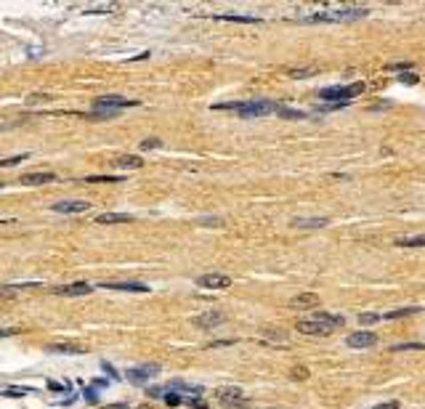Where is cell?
I'll return each instance as SVG.
<instances>
[{
  "label": "cell",
  "mask_w": 425,
  "mask_h": 409,
  "mask_svg": "<svg viewBox=\"0 0 425 409\" xmlns=\"http://www.w3.org/2000/svg\"><path fill=\"white\" fill-rule=\"evenodd\" d=\"M24 393H35V388H8L6 396H11V399H19V396H24Z\"/></svg>",
  "instance_id": "28"
},
{
  "label": "cell",
  "mask_w": 425,
  "mask_h": 409,
  "mask_svg": "<svg viewBox=\"0 0 425 409\" xmlns=\"http://www.w3.org/2000/svg\"><path fill=\"white\" fill-rule=\"evenodd\" d=\"M114 165H120V168H141V157L131 154V157H120L114 162Z\"/></svg>",
  "instance_id": "22"
},
{
  "label": "cell",
  "mask_w": 425,
  "mask_h": 409,
  "mask_svg": "<svg viewBox=\"0 0 425 409\" xmlns=\"http://www.w3.org/2000/svg\"><path fill=\"white\" fill-rule=\"evenodd\" d=\"M295 377L303 380V377H309V372H306V369H295Z\"/></svg>",
  "instance_id": "35"
},
{
  "label": "cell",
  "mask_w": 425,
  "mask_h": 409,
  "mask_svg": "<svg viewBox=\"0 0 425 409\" xmlns=\"http://www.w3.org/2000/svg\"><path fill=\"white\" fill-rule=\"evenodd\" d=\"M393 351H425V343H396Z\"/></svg>",
  "instance_id": "26"
},
{
  "label": "cell",
  "mask_w": 425,
  "mask_h": 409,
  "mask_svg": "<svg viewBox=\"0 0 425 409\" xmlns=\"http://www.w3.org/2000/svg\"><path fill=\"white\" fill-rule=\"evenodd\" d=\"M128 221H133V215H128V213H101V215H96V224H128Z\"/></svg>",
  "instance_id": "16"
},
{
  "label": "cell",
  "mask_w": 425,
  "mask_h": 409,
  "mask_svg": "<svg viewBox=\"0 0 425 409\" xmlns=\"http://www.w3.org/2000/svg\"><path fill=\"white\" fill-rule=\"evenodd\" d=\"M197 285L205 287V290H226L231 285V276H226V274H202L197 279Z\"/></svg>",
  "instance_id": "6"
},
{
  "label": "cell",
  "mask_w": 425,
  "mask_h": 409,
  "mask_svg": "<svg viewBox=\"0 0 425 409\" xmlns=\"http://www.w3.org/2000/svg\"><path fill=\"white\" fill-rule=\"evenodd\" d=\"M29 154H21V157H8V160H3V168H11V165H16V162H21V160H27Z\"/></svg>",
  "instance_id": "32"
},
{
  "label": "cell",
  "mask_w": 425,
  "mask_h": 409,
  "mask_svg": "<svg viewBox=\"0 0 425 409\" xmlns=\"http://www.w3.org/2000/svg\"><path fill=\"white\" fill-rule=\"evenodd\" d=\"M165 388H168V385H165ZM165 404H168V406H178V404H186V399H181L175 391H168V396H165Z\"/></svg>",
  "instance_id": "25"
},
{
  "label": "cell",
  "mask_w": 425,
  "mask_h": 409,
  "mask_svg": "<svg viewBox=\"0 0 425 409\" xmlns=\"http://www.w3.org/2000/svg\"><path fill=\"white\" fill-rule=\"evenodd\" d=\"M372 409H399V401H388V404H377Z\"/></svg>",
  "instance_id": "33"
},
{
  "label": "cell",
  "mask_w": 425,
  "mask_h": 409,
  "mask_svg": "<svg viewBox=\"0 0 425 409\" xmlns=\"http://www.w3.org/2000/svg\"><path fill=\"white\" fill-rule=\"evenodd\" d=\"M88 183H117L120 178L117 175H90V178H85Z\"/></svg>",
  "instance_id": "24"
},
{
  "label": "cell",
  "mask_w": 425,
  "mask_h": 409,
  "mask_svg": "<svg viewBox=\"0 0 425 409\" xmlns=\"http://www.w3.org/2000/svg\"><path fill=\"white\" fill-rule=\"evenodd\" d=\"M221 322H223V313H218V311H207V313H202V317L194 319L197 327H216Z\"/></svg>",
  "instance_id": "17"
},
{
  "label": "cell",
  "mask_w": 425,
  "mask_h": 409,
  "mask_svg": "<svg viewBox=\"0 0 425 409\" xmlns=\"http://www.w3.org/2000/svg\"><path fill=\"white\" fill-rule=\"evenodd\" d=\"M399 247H425V234H417V237H401L396 239Z\"/></svg>",
  "instance_id": "19"
},
{
  "label": "cell",
  "mask_w": 425,
  "mask_h": 409,
  "mask_svg": "<svg viewBox=\"0 0 425 409\" xmlns=\"http://www.w3.org/2000/svg\"><path fill=\"white\" fill-rule=\"evenodd\" d=\"M56 178L53 173H24L21 175V183H27V186H40V183H51Z\"/></svg>",
  "instance_id": "13"
},
{
  "label": "cell",
  "mask_w": 425,
  "mask_h": 409,
  "mask_svg": "<svg viewBox=\"0 0 425 409\" xmlns=\"http://www.w3.org/2000/svg\"><path fill=\"white\" fill-rule=\"evenodd\" d=\"M104 290H117V292H149L146 285L141 282H104Z\"/></svg>",
  "instance_id": "10"
},
{
  "label": "cell",
  "mask_w": 425,
  "mask_h": 409,
  "mask_svg": "<svg viewBox=\"0 0 425 409\" xmlns=\"http://www.w3.org/2000/svg\"><path fill=\"white\" fill-rule=\"evenodd\" d=\"M48 351H53V354H82V348L72 343H53Z\"/></svg>",
  "instance_id": "21"
},
{
  "label": "cell",
  "mask_w": 425,
  "mask_h": 409,
  "mask_svg": "<svg viewBox=\"0 0 425 409\" xmlns=\"http://www.w3.org/2000/svg\"><path fill=\"white\" fill-rule=\"evenodd\" d=\"M101 369H104V372H106V375H109L112 380H120V377H123V375H117V372H114V367H112V364H106V361H101Z\"/></svg>",
  "instance_id": "29"
},
{
  "label": "cell",
  "mask_w": 425,
  "mask_h": 409,
  "mask_svg": "<svg viewBox=\"0 0 425 409\" xmlns=\"http://www.w3.org/2000/svg\"><path fill=\"white\" fill-rule=\"evenodd\" d=\"M157 372H160V364H144V367H133V369H128L125 375H128V380H131V383L144 385V383H149L151 377H155Z\"/></svg>",
  "instance_id": "5"
},
{
  "label": "cell",
  "mask_w": 425,
  "mask_h": 409,
  "mask_svg": "<svg viewBox=\"0 0 425 409\" xmlns=\"http://www.w3.org/2000/svg\"><path fill=\"white\" fill-rule=\"evenodd\" d=\"M298 332H306V335H329L332 327H327L316 319H306V322H298Z\"/></svg>",
  "instance_id": "8"
},
{
  "label": "cell",
  "mask_w": 425,
  "mask_h": 409,
  "mask_svg": "<svg viewBox=\"0 0 425 409\" xmlns=\"http://www.w3.org/2000/svg\"><path fill=\"white\" fill-rule=\"evenodd\" d=\"M58 295H67V298H72V295H88V292H93V287L88 282H77V285H64V287H56Z\"/></svg>",
  "instance_id": "11"
},
{
  "label": "cell",
  "mask_w": 425,
  "mask_h": 409,
  "mask_svg": "<svg viewBox=\"0 0 425 409\" xmlns=\"http://www.w3.org/2000/svg\"><path fill=\"white\" fill-rule=\"evenodd\" d=\"M370 11L367 8H338V11H319V14L306 16L303 21L309 24H338V21H356L364 19Z\"/></svg>",
  "instance_id": "2"
},
{
  "label": "cell",
  "mask_w": 425,
  "mask_h": 409,
  "mask_svg": "<svg viewBox=\"0 0 425 409\" xmlns=\"http://www.w3.org/2000/svg\"><path fill=\"white\" fill-rule=\"evenodd\" d=\"M212 109H231L237 112L239 117L250 120V117H263L271 112H279V104L266 101V99H253V101H229V104H216Z\"/></svg>",
  "instance_id": "1"
},
{
  "label": "cell",
  "mask_w": 425,
  "mask_h": 409,
  "mask_svg": "<svg viewBox=\"0 0 425 409\" xmlns=\"http://www.w3.org/2000/svg\"><path fill=\"white\" fill-rule=\"evenodd\" d=\"M157 146H160V138H146V141L141 144V149H144V151H149V149H157Z\"/></svg>",
  "instance_id": "30"
},
{
  "label": "cell",
  "mask_w": 425,
  "mask_h": 409,
  "mask_svg": "<svg viewBox=\"0 0 425 409\" xmlns=\"http://www.w3.org/2000/svg\"><path fill=\"white\" fill-rule=\"evenodd\" d=\"M218 21H239V24H261L258 16H242V14H218Z\"/></svg>",
  "instance_id": "18"
},
{
  "label": "cell",
  "mask_w": 425,
  "mask_h": 409,
  "mask_svg": "<svg viewBox=\"0 0 425 409\" xmlns=\"http://www.w3.org/2000/svg\"><path fill=\"white\" fill-rule=\"evenodd\" d=\"M277 114L287 117V120H303V117H306V112H300V109H287V107H279Z\"/></svg>",
  "instance_id": "23"
},
{
  "label": "cell",
  "mask_w": 425,
  "mask_h": 409,
  "mask_svg": "<svg viewBox=\"0 0 425 409\" xmlns=\"http://www.w3.org/2000/svg\"><path fill=\"white\" fill-rule=\"evenodd\" d=\"M314 319L316 322H322V324H327V327H343L346 324V317H338V313H327V311H316L314 313Z\"/></svg>",
  "instance_id": "14"
},
{
  "label": "cell",
  "mask_w": 425,
  "mask_h": 409,
  "mask_svg": "<svg viewBox=\"0 0 425 409\" xmlns=\"http://www.w3.org/2000/svg\"><path fill=\"white\" fill-rule=\"evenodd\" d=\"M128 107H138L136 99H123V96H104L93 101V112H120Z\"/></svg>",
  "instance_id": "4"
},
{
  "label": "cell",
  "mask_w": 425,
  "mask_h": 409,
  "mask_svg": "<svg viewBox=\"0 0 425 409\" xmlns=\"http://www.w3.org/2000/svg\"><path fill=\"white\" fill-rule=\"evenodd\" d=\"M85 396H88L90 401H99V396H96V391H93V388H88V391H85Z\"/></svg>",
  "instance_id": "34"
},
{
  "label": "cell",
  "mask_w": 425,
  "mask_h": 409,
  "mask_svg": "<svg viewBox=\"0 0 425 409\" xmlns=\"http://www.w3.org/2000/svg\"><path fill=\"white\" fill-rule=\"evenodd\" d=\"M364 90V83L361 80H356V83H351V85H329V88H322L319 90V99H324L329 104H351L353 96H359V93Z\"/></svg>",
  "instance_id": "3"
},
{
  "label": "cell",
  "mask_w": 425,
  "mask_h": 409,
  "mask_svg": "<svg viewBox=\"0 0 425 409\" xmlns=\"http://www.w3.org/2000/svg\"><path fill=\"white\" fill-rule=\"evenodd\" d=\"M401 83H409V85H415L417 83V75H412V72H401Z\"/></svg>",
  "instance_id": "31"
},
{
  "label": "cell",
  "mask_w": 425,
  "mask_h": 409,
  "mask_svg": "<svg viewBox=\"0 0 425 409\" xmlns=\"http://www.w3.org/2000/svg\"><path fill=\"white\" fill-rule=\"evenodd\" d=\"M383 319V313H359V322L361 324H375V322H380Z\"/></svg>",
  "instance_id": "27"
},
{
  "label": "cell",
  "mask_w": 425,
  "mask_h": 409,
  "mask_svg": "<svg viewBox=\"0 0 425 409\" xmlns=\"http://www.w3.org/2000/svg\"><path fill=\"white\" fill-rule=\"evenodd\" d=\"M316 303H319L316 292H300V295L290 298V306L292 308H306V306H316Z\"/></svg>",
  "instance_id": "12"
},
{
  "label": "cell",
  "mask_w": 425,
  "mask_h": 409,
  "mask_svg": "<svg viewBox=\"0 0 425 409\" xmlns=\"http://www.w3.org/2000/svg\"><path fill=\"white\" fill-rule=\"evenodd\" d=\"M329 224V218H295L292 226L295 229H322Z\"/></svg>",
  "instance_id": "15"
},
{
  "label": "cell",
  "mask_w": 425,
  "mask_h": 409,
  "mask_svg": "<svg viewBox=\"0 0 425 409\" xmlns=\"http://www.w3.org/2000/svg\"><path fill=\"white\" fill-rule=\"evenodd\" d=\"M420 306H409V308H396V311H388L383 313V319H401V317H412V313H420Z\"/></svg>",
  "instance_id": "20"
},
{
  "label": "cell",
  "mask_w": 425,
  "mask_h": 409,
  "mask_svg": "<svg viewBox=\"0 0 425 409\" xmlns=\"http://www.w3.org/2000/svg\"><path fill=\"white\" fill-rule=\"evenodd\" d=\"M51 207L56 210V213L75 215V213H85V210H90V202H85V200H67V202H56Z\"/></svg>",
  "instance_id": "7"
},
{
  "label": "cell",
  "mask_w": 425,
  "mask_h": 409,
  "mask_svg": "<svg viewBox=\"0 0 425 409\" xmlns=\"http://www.w3.org/2000/svg\"><path fill=\"white\" fill-rule=\"evenodd\" d=\"M375 343H377L375 332H353V335H348V345L351 348H372Z\"/></svg>",
  "instance_id": "9"
}]
</instances>
